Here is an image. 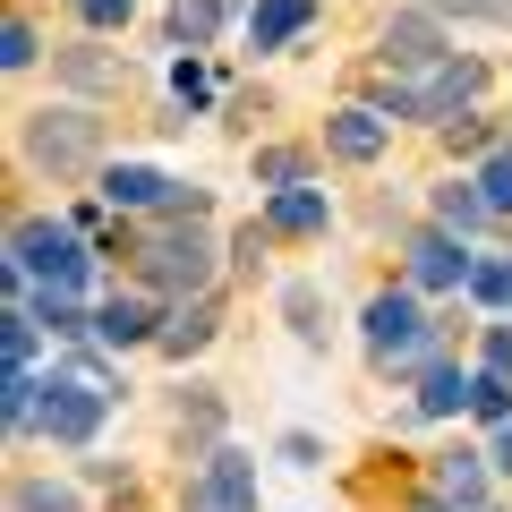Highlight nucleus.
I'll use <instances>...</instances> for the list:
<instances>
[{
  "label": "nucleus",
  "instance_id": "17",
  "mask_svg": "<svg viewBox=\"0 0 512 512\" xmlns=\"http://www.w3.org/2000/svg\"><path fill=\"white\" fill-rule=\"evenodd\" d=\"M52 77L77 86V94H111L128 77V60H111V52H52Z\"/></svg>",
  "mask_w": 512,
  "mask_h": 512
},
{
  "label": "nucleus",
  "instance_id": "36",
  "mask_svg": "<svg viewBox=\"0 0 512 512\" xmlns=\"http://www.w3.org/2000/svg\"><path fill=\"white\" fill-rule=\"evenodd\" d=\"M487 461H495V470H512V419L495 427V453H487Z\"/></svg>",
  "mask_w": 512,
  "mask_h": 512
},
{
  "label": "nucleus",
  "instance_id": "28",
  "mask_svg": "<svg viewBox=\"0 0 512 512\" xmlns=\"http://www.w3.org/2000/svg\"><path fill=\"white\" fill-rule=\"evenodd\" d=\"M35 52H43V43H35V26H26V18H9V26H0V69H26Z\"/></svg>",
  "mask_w": 512,
  "mask_h": 512
},
{
  "label": "nucleus",
  "instance_id": "7",
  "mask_svg": "<svg viewBox=\"0 0 512 512\" xmlns=\"http://www.w3.org/2000/svg\"><path fill=\"white\" fill-rule=\"evenodd\" d=\"M188 512H256V461L222 444V453L188 478Z\"/></svg>",
  "mask_w": 512,
  "mask_h": 512
},
{
  "label": "nucleus",
  "instance_id": "20",
  "mask_svg": "<svg viewBox=\"0 0 512 512\" xmlns=\"http://www.w3.org/2000/svg\"><path fill=\"white\" fill-rule=\"evenodd\" d=\"M470 384L478 376H461V367H427L419 376V410L427 419H453V410H470Z\"/></svg>",
  "mask_w": 512,
  "mask_h": 512
},
{
  "label": "nucleus",
  "instance_id": "29",
  "mask_svg": "<svg viewBox=\"0 0 512 512\" xmlns=\"http://www.w3.org/2000/svg\"><path fill=\"white\" fill-rule=\"evenodd\" d=\"M77 18H86L94 35H111V26H128V18H137V0H77Z\"/></svg>",
  "mask_w": 512,
  "mask_h": 512
},
{
  "label": "nucleus",
  "instance_id": "25",
  "mask_svg": "<svg viewBox=\"0 0 512 512\" xmlns=\"http://www.w3.org/2000/svg\"><path fill=\"white\" fill-rule=\"evenodd\" d=\"M470 299L512 308V256H478V265H470Z\"/></svg>",
  "mask_w": 512,
  "mask_h": 512
},
{
  "label": "nucleus",
  "instance_id": "37",
  "mask_svg": "<svg viewBox=\"0 0 512 512\" xmlns=\"http://www.w3.org/2000/svg\"><path fill=\"white\" fill-rule=\"evenodd\" d=\"M419 512H461V504H444V495H419Z\"/></svg>",
  "mask_w": 512,
  "mask_h": 512
},
{
  "label": "nucleus",
  "instance_id": "22",
  "mask_svg": "<svg viewBox=\"0 0 512 512\" xmlns=\"http://www.w3.org/2000/svg\"><path fill=\"white\" fill-rule=\"evenodd\" d=\"M35 325L52 333V342H77V333H94V316L77 308L69 291H35Z\"/></svg>",
  "mask_w": 512,
  "mask_h": 512
},
{
  "label": "nucleus",
  "instance_id": "34",
  "mask_svg": "<svg viewBox=\"0 0 512 512\" xmlns=\"http://www.w3.org/2000/svg\"><path fill=\"white\" fill-rule=\"evenodd\" d=\"M265 239H274V231H265V222H248V231L231 239V256H239V265H248V274H256V265H265Z\"/></svg>",
  "mask_w": 512,
  "mask_h": 512
},
{
  "label": "nucleus",
  "instance_id": "31",
  "mask_svg": "<svg viewBox=\"0 0 512 512\" xmlns=\"http://www.w3.org/2000/svg\"><path fill=\"white\" fill-rule=\"evenodd\" d=\"M478 376H512V325L487 333V350H478Z\"/></svg>",
  "mask_w": 512,
  "mask_h": 512
},
{
  "label": "nucleus",
  "instance_id": "6",
  "mask_svg": "<svg viewBox=\"0 0 512 512\" xmlns=\"http://www.w3.org/2000/svg\"><path fill=\"white\" fill-rule=\"evenodd\" d=\"M94 154H103V120H86V111H35L26 120V163H43L52 180L86 171Z\"/></svg>",
  "mask_w": 512,
  "mask_h": 512
},
{
  "label": "nucleus",
  "instance_id": "24",
  "mask_svg": "<svg viewBox=\"0 0 512 512\" xmlns=\"http://www.w3.org/2000/svg\"><path fill=\"white\" fill-rule=\"evenodd\" d=\"M256 180H265V188H308V154H299V146H265V154H256Z\"/></svg>",
  "mask_w": 512,
  "mask_h": 512
},
{
  "label": "nucleus",
  "instance_id": "27",
  "mask_svg": "<svg viewBox=\"0 0 512 512\" xmlns=\"http://www.w3.org/2000/svg\"><path fill=\"white\" fill-rule=\"evenodd\" d=\"M478 197H487L495 214H512V146H504V154H487V171H478Z\"/></svg>",
  "mask_w": 512,
  "mask_h": 512
},
{
  "label": "nucleus",
  "instance_id": "9",
  "mask_svg": "<svg viewBox=\"0 0 512 512\" xmlns=\"http://www.w3.org/2000/svg\"><path fill=\"white\" fill-rule=\"evenodd\" d=\"M325 146L342 154V163H376V154L393 146V111H376V103L333 111V120H325Z\"/></svg>",
  "mask_w": 512,
  "mask_h": 512
},
{
  "label": "nucleus",
  "instance_id": "33",
  "mask_svg": "<svg viewBox=\"0 0 512 512\" xmlns=\"http://www.w3.org/2000/svg\"><path fill=\"white\" fill-rule=\"evenodd\" d=\"M444 146H453V154H478V146H487V120H444Z\"/></svg>",
  "mask_w": 512,
  "mask_h": 512
},
{
  "label": "nucleus",
  "instance_id": "12",
  "mask_svg": "<svg viewBox=\"0 0 512 512\" xmlns=\"http://www.w3.org/2000/svg\"><path fill=\"white\" fill-rule=\"evenodd\" d=\"M94 188H103V205H120V214H163L180 180H163V171H146V163H111Z\"/></svg>",
  "mask_w": 512,
  "mask_h": 512
},
{
  "label": "nucleus",
  "instance_id": "15",
  "mask_svg": "<svg viewBox=\"0 0 512 512\" xmlns=\"http://www.w3.org/2000/svg\"><path fill=\"white\" fill-rule=\"evenodd\" d=\"M487 470H495L487 453H444L436 461V495L461 504V512H487Z\"/></svg>",
  "mask_w": 512,
  "mask_h": 512
},
{
  "label": "nucleus",
  "instance_id": "2",
  "mask_svg": "<svg viewBox=\"0 0 512 512\" xmlns=\"http://www.w3.org/2000/svg\"><path fill=\"white\" fill-rule=\"evenodd\" d=\"M103 410H111V376L77 350L69 367H52L43 376V410H35V436H52V444H86L94 427H103Z\"/></svg>",
  "mask_w": 512,
  "mask_h": 512
},
{
  "label": "nucleus",
  "instance_id": "30",
  "mask_svg": "<svg viewBox=\"0 0 512 512\" xmlns=\"http://www.w3.org/2000/svg\"><path fill=\"white\" fill-rule=\"evenodd\" d=\"M436 18H487V26H512V0H436Z\"/></svg>",
  "mask_w": 512,
  "mask_h": 512
},
{
  "label": "nucleus",
  "instance_id": "3",
  "mask_svg": "<svg viewBox=\"0 0 512 512\" xmlns=\"http://www.w3.org/2000/svg\"><path fill=\"white\" fill-rule=\"evenodd\" d=\"M137 274L163 299H205V282H214V239H205V222H163V231H146L137 239Z\"/></svg>",
  "mask_w": 512,
  "mask_h": 512
},
{
  "label": "nucleus",
  "instance_id": "14",
  "mask_svg": "<svg viewBox=\"0 0 512 512\" xmlns=\"http://www.w3.org/2000/svg\"><path fill=\"white\" fill-rule=\"evenodd\" d=\"M316 26V0H256L248 18V52H282L291 35H308Z\"/></svg>",
  "mask_w": 512,
  "mask_h": 512
},
{
  "label": "nucleus",
  "instance_id": "11",
  "mask_svg": "<svg viewBox=\"0 0 512 512\" xmlns=\"http://www.w3.org/2000/svg\"><path fill=\"white\" fill-rule=\"evenodd\" d=\"M163 333V316H154V299H137V291H111L103 308H94V342L103 350H137V342H154Z\"/></svg>",
  "mask_w": 512,
  "mask_h": 512
},
{
  "label": "nucleus",
  "instance_id": "18",
  "mask_svg": "<svg viewBox=\"0 0 512 512\" xmlns=\"http://www.w3.org/2000/svg\"><path fill=\"white\" fill-rule=\"evenodd\" d=\"M487 214H495V205L478 197V180H453V188H436V231L470 239V231H487Z\"/></svg>",
  "mask_w": 512,
  "mask_h": 512
},
{
  "label": "nucleus",
  "instance_id": "35",
  "mask_svg": "<svg viewBox=\"0 0 512 512\" xmlns=\"http://www.w3.org/2000/svg\"><path fill=\"white\" fill-rule=\"evenodd\" d=\"M291 325L308 333V342H325V325H316V291H308V282H299V291H291Z\"/></svg>",
  "mask_w": 512,
  "mask_h": 512
},
{
  "label": "nucleus",
  "instance_id": "16",
  "mask_svg": "<svg viewBox=\"0 0 512 512\" xmlns=\"http://www.w3.org/2000/svg\"><path fill=\"white\" fill-rule=\"evenodd\" d=\"M265 231H282V239L325 231V188H274L265 197Z\"/></svg>",
  "mask_w": 512,
  "mask_h": 512
},
{
  "label": "nucleus",
  "instance_id": "4",
  "mask_svg": "<svg viewBox=\"0 0 512 512\" xmlns=\"http://www.w3.org/2000/svg\"><path fill=\"white\" fill-rule=\"evenodd\" d=\"M9 265H18L26 282H35V291H86V239H77V222H18V231H9Z\"/></svg>",
  "mask_w": 512,
  "mask_h": 512
},
{
  "label": "nucleus",
  "instance_id": "1",
  "mask_svg": "<svg viewBox=\"0 0 512 512\" xmlns=\"http://www.w3.org/2000/svg\"><path fill=\"white\" fill-rule=\"evenodd\" d=\"M487 94V60H461V52H444V60H427V69H384V111L393 120H461V111Z\"/></svg>",
  "mask_w": 512,
  "mask_h": 512
},
{
  "label": "nucleus",
  "instance_id": "26",
  "mask_svg": "<svg viewBox=\"0 0 512 512\" xmlns=\"http://www.w3.org/2000/svg\"><path fill=\"white\" fill-rule=\"evenodd\" d=\"M470 410H478L487 427H504V419H512V376H478V384H470Z\"/></svg>",
  "mask_w": 512,
  "mask_h": 512
},
{
  "label": "nucleus",
  "instance_id": "32",
  "mask_svg": "<svg viewBox=\"0 0 512 512\" xmlns=\"http://www.w3.org/2000/svg\"><path fill=\"white\" fill-rule=\"evenodd\" d=\"M171 94H180V103H205V94H214V77H205L197 60H180V69H171Z\"/></svg>",
  "mask_w": 512,
  "mask_h": 512
},
{
  "label": "nucleus",
  "instance_id": "8",
  "mask_svg": "<svg viewBox=\"0 0 512 512\" xmlns=\"http://www.w3.org/2000/svg\"><path fill=\"white\" fill-rule=\"evenodd\" d=\"M376 52H384V69H427V60H444L453 43H444V26L427 18V9H402V18H384Z\"/></svg>",
  "mask_w": 512,
  "mask_h": 512
},
{
  "label": "nucleus",
  "instance_id": "5",
  "mask_svg": "<svg viewBox=\"0 0 512 512\" xmlns=\"http://www.w3.org/2000/svg\"><path fill=\"white\" fill-rule=\"evenodd\" d=\"M359 325H367V350L384 367H436V325H427V308L410 291H376Z\"/></svg>",
  "mask_w": 512,
  "mask_h": 512
},
{
  "label": "nucleus",
  "instance_id": "10",
  "mask_svg": "<svg viewBox=\"0 0 512 512\" xmlns=\"http://www.w3.org/2000/svg\"><path fill=\"white\" fill-rule=\"evenodd\" d=\"M470 265L478 256H461L453 231H419L410 239V282H419V291H470Z\"/></svg>",
  "mask_w": 512,
  "mask_h": 512
},
{
  "label": "nucleus",
  "instance_id": "21",
  "mask_svg": "<svg viewBox=\"0 0 512 512\" xmlns=\"http://www.w3.org/2000/svg\"><path fill=\"white\" fill-rule=\"evenodd\" d=\"M35 342H43L35 308H9V316H0V359H9V376H35Z\"/></svg>",
  "mask_w": 512,
  "mask_h": 512
},
{
  "label": "nucleus",
  "instance_id": "13",
  "mask_svg": "<svg viewBox=\"0 0 512 512\" xmlns=\"http://www.w3.org/2000/svg\"><path fill=\"white\" fill-rule=\"evenodd\" d=\"M214 299H171V316H163V333H154V350H163V359H188V350H205L214 342Z\"/></svg>",
  "mask_w": 512,
  "mask_h": 512
},
{
  "label": "nucleus",
  "instance_id": "23",
  "mask_svg": "<svg viewBox=\"0 0 512 512\" xmlns=\"http://www.w3.org/2000/svg\"><path fill=\"white\" fill-rule=\"evenodd\" d=\"M9 512H77V495L60 487V478H18V487H9Z\"/></svg>",
  "mask_w": 512,
  "mask_h": 512
},
{
  "label": "nucleus",
  "instance_id": "19",
  "mask_svg": "<svg viewBox=\"0 0 512 512\" xmlns=\"http://www.w3.org/2000/svg\"><path fill=\"white\" fill-rule=\"evenodd\" d=\"M231 9H239V0H171V43H180V52H205Z\"/></svg>",
  "mask_w": 512,
  "mask_h": 512
}]
</instances>
